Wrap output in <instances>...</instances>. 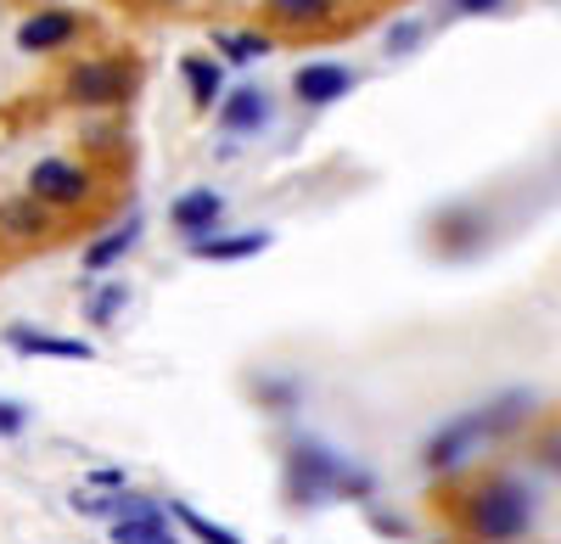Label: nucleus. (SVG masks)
Returning <instances> with one entry per match:
<instances>
[{
	"label": "nucleus",
	"instance_id": "13",
	"mask_svg": "<svg viewBox=\"0 0 561 544\" xmlns=\"http://www.w3.org/2000/svg\"><path fill=\"white\" fill-rule=\"evenodd\" d=\"M180 79H185V90H192V107L197 113H214L219 107V96H225V62L214 51H185L180 57Z\"/></svg>",
	"mask_w": 561,
	"mask_h": 544
},
{
	"label": "nucleus",
	"instance_id": "17",
	"mask_svg": "<svg viewBox=\"0 0 561 544\" xmlns=\"http://www.w3.org/2000/svg\"><path fill=\"white\" fill-rule=\"evenodd\" d=\"M264 18L280 28H325L337 18V0H264Z\"/></svg>",
	"mask_w": 561,
	"mask_h": 544
},
{
	"label": "nucleus",
	"instance_id": "3",
	"mask_svg": "<svg viewBox=\"0 0 561 544\" xmlns=\"http://www.w3.org/2000/svg\"><path fill=\"white\" fill-rule=\"evenodd\" d=\"M129 96H135V62L129 57H79L62 73V102L68 107L107 113V107H124Z\"/></svg>",
	"mask_w": 561,
	"mask_h": 544
},
{
	"label": "nucleus",
	"instance_id": "5",
	"mask_svg": "<svg viewBox=\"0 0 561 544\" xmlns=\"http://www.w3.org/2000/svg\"><path fill=\"white\" fill-rule=\"evenodd\" d=\"M483 443H489V432H483L478 410L449 416V421H438V432H427V443H421V466H427L433 477H455Z\"/></svg>",
	"mask_w": 561,
	"mask_h": 544
},
{
	"label": "nucleus",
	"instance_id": "15",
	"mask_svg": "<svg viewBox=\"0 0 561 544\" xmlns=\"http://www.w3.org/2000/svg\"><path fill=\"white\" fill-rule=\"evenodd\" d=\"M0 236H7V242H45V236H51V208H45V202H34L28 192L23 197H7V202H0Z\"/></svg>",
	"mask_w": 561,
	"mask_h": 544
},
{
	"label": "nucleus",
	"instance_id": "9",
	"mask_svg": "<svg viewBox=\"0 0 561 544\" xmlns=\"http://www.w3.org/2000/svg\"><path fill=\"white\" fill-rule=\"evenodd\" d=\"M489 242V213L483 208H444L433 219V247L444 258H472Z\"/></svg>",
	"mask_w": 561,
	"mask_h": 544
},
{
	"label": "nucleus",
	"instance_id": "4",
	"mask_svg": "<svg viewBox=\"0 0 561 544\" xmlns=\"http://www.w3.org/2000/svg\"><path fill=\"white\" fill-rule=\"evenodd\" d=\"M23 192L34 202H45L51 213H79V208H90V197H96V174H90L79 158H39L28 169Z\"/></svg>",
	"mask_w": 561,
	"mask_h": 544
},
{
	"label": "nucleus",
	"instance_id": "22",
	"mask_svg": "<svg viewBox=\"0 0 561 544\" xmlns=\"http://www.w3.org/2000/svg\"><path fill=\"white\" fill-rule=\"evenodd\" d=\"M253 398L264 404V410L287 416V410H298V404H304V382H298V377H259Z\"/></svg>",
	"mask_w": 561,
	"mask_h": 544
},
{
	"label": "nucleus",
	"instance_id": "21",
	"mask_svg": "<svg viewBox=\"0 0 561 544\" xmlns=\"http://www.w3.org/2000/svg\"><path fill=\"white\" fill-rule=\"evenodd\" d=\"M124 303H129V287H124V281H102L96 292L84 298V321L96 326V332H107L118 314H124Z\"/></svg>",
	"mask_w": 561,
	"mask_h": 544
},
{
	"label": "nucleus",
	"instance_id": "20",
	"mask_svg": "<svg viewBox=\"0 0 561 544\" xmlns=\"http://www.w3.org/2000/svg\"><path fill=\"white\" fill-rule=\"evenodd\" d=\"M169 522H180L185 533H192L197 544H242V533H230L219 522H208L197 506H185V500H169Z\"/></svg>",
	"mask_w": 561,
	"mask_h": 544
},
{
	"label": "nucleus",
	"instance_id": "19",
	"mask_svg": "<svg viewBox=\"0 0 561 544\" xmlns=\"http://www.w3.org/2000/svg\"><path fill=\"white\" fill-rule=\"evenodd\" d=\"M107 539H113V544H185V539H174L169 517H135V522H107Z\"/></svg>",
	"mask_w": 561,
	"mask_h": 544
},
{
	"label": "nucleus",
	"instance_id": "8",
	"mask_svg": "<svg viewBox=\"0 0 561 544\" xmlns=\"http://www.w3.org/2000/svg\"><path fill=\"white\" fill-rule=\"evenodd\" d=\"M169 224H174V236L180 242H203L214 231H225V197L214 186H192V192H180L169 202Z\"/></svg>",
	"mask_w": 561,
	"mask_h": 544
},
{
	"label": "nucleus",
	"instance_id": "16",
	"mask_svg": "<svg viewBox=\"0 0 561 544\" xmlns=\"http://www.w3.org/2000/svg\"><path fill=\"white\" fill-rule=\"evenodd\" d=\"M275 51V39L259 34V28H214V57L225 68H248V62H264Z\"/></svg>",
	"mask_w": 561,
	"mask_h": 544
},
{
	"label": "nucleus",
	"instance_id": "25",
	"mask_svg": "<svg viewBox=\"0 0 561 544\" xmlns=\"http://www.w3.org/2000/svg\"><path fill=\"white\" fill-rule=\"evenodd\" d=\"M365 517H370V528H377V533H388V539H410V522H404V517H388L377 500L365 506Z\"/></svg>",
	"mask_w": 561,
	"mask_h": 544
},
{
	"label": "nucleus",
	"instance_id": "23",
	"mask_svg": "<svg viewBox=\"0 0 561 544\" xmlns=\"http://www.w3.org/2000/svg\"><path fill=\"white\" fill-rule=\"evenodd\" d=\"M421 39H427V23H415V18L393 23V28H388V57H410Z\"/></svg>",
	"mask_w": 561,
	"mask_h": 544
},
{
	"label": "nucleus",
	"instance_id": "26",
	"mask_svg": "<svg viewBox=\"0 0 561 544\" xmlns=\"http://www.w3.org/2000/svg\"><path fill=\"white\" fill-rule=\"evenodd\" d=\"M534 461H539L545 472H556V477H561V427L539 438V449H534Z\"/></svg>",
	"mask_w": 561,
	"mask_h": 544
},
{
	"label": "nucleus",
	"instance_id": "27",
	"mask_svg": "<svg viewBox=\"0 0 561 544\" xmlns=\"http://www.w3.org/2000/svg\"><path fill=\"white\" fill-rule=\"evenodd\" d=\"M84 483L96 488V494H118V488H129V472H118V466H96Z\"/></svg>",
	"mask_w": 561,
	"mask_h": 544
},
{
	"label": "nucleus",
	"instance_id": "11",
	"mask_svg": "<svg viewBox=\"0 0 561 544\" xmlns=\"http://www.w3.org/2000/svg\"><path fill=\"white\" fill-rule=\"evenodd\" d=\"M534 410H539V398H534L528 387H505V393H494V398H483V404H478L489 443H500V438H511V432H523Z\"/></svg>",
	"mask_w": 561,
	"mask_h": 544
},
{
	"label": "nucleus",
	"instance_id": "7",
	"mask_svg": "<svg viewBox=\"0 0 561 544\" xmlns=\"http://www.w3.org/2000/svg\"><path fill=\"white\" fill-rule=\"evenodd\" d=\"M354 84H359V73H354L348 62H304V68L293 73V102L320 113V107H337Z\"/></svg>",
	"mask_w": 561,
	"mask_h": 544
},
{
	"label": "nucleus",
	"instance_id": "1",
	"mask_svg": "<svg viewBox=\"0 0 561 544\" xmlns=\"http://www.w3.org/2000/svg\"><path fill=\"white\" fill-rule=\"evenodd\" d=\"M280 494H287L293 511H320V506H370L377 500V472L337 455L325 438L314 432H293L287 455H280Z\"/></svg>",
	"mask_w": 561,
	"mask_h": 544
},
{
	"label": "nucleus",
	"instance_id": "24",
	"mask_svg": "<svg viewBox=\"0 0 561 544\" xmlns=\"http://www.w3.org/2000/svg\"><path fill=\"white\" fill-rule=\"evenodd\" d=\"M23 427H28V410L18 398H0V438H23Z\"/></svg>",
	"mask_w": 561,
	"mask_h": 544
},
{
	"label": "nucleus",
	"instance_id": "18",
	"mask_svg": "<svg viewBox=\"0 0 561 544\" xmlns=\"http://www.w3.org/2000/svg\"><path fill=\"white\" fill-rule=\"evenodd\" d=\"M135 236H140V219H124L118 231H107V236H96V242H90L79 264L90 269V276H102V269H113V264H118V258L135 247Z\"/></svg>",
	"mask_w": 561,
	"mask_h": 544
},
{
	"label": "nucleus",
	"instance_id": "10",
	"mask_svg": "<svg viewBox=\"0 0 561 544\" xmlns=\"http://www.w3.org/2000/svg\"><path fill=\"white\" fill-rule=\"evenodd\" d=\"M214 118H219L225 135H259L275 118V102H270V90H259V84H237V90H225V96H219Z\"/></svg>",
	"mask_w": 561,
	"mask_h": 544
},
{
	"label": "nucleus",
	"instance_id": "6",
	"mask_svg": "<svg viewBox=\"0 0 561 544\" xmlns=\"http://www.w3.org/2000/svg\"><path fill=\"white\" fill-rule=\"evenodd\" d=\"M84 28H90V23H84V12H73V7H39V12H28V18L18 23V51H23V57H57V51H68Z\"/></svg>",
	"mask_w": 561,
	"mask_h": 544
},
{
	"label": "nucleus",
	"instance_id": "28",
	"mask_svg": "<svg viewBox=\"0 0 561 544\" xmlns=\"http://www.w3.org/2000/svg\"><path fill=\"white\" fill-rule=\"evenodd\" d=\"M444 7H449L455 18H489V12L505 7V0H444Z\"/></svg>",
	"mask_w": 561,
	"mask_h": 544
},
{
	"label": "nucleus",
	"instance_id": "12",
	"mask_svg": "<svg viewBox=\"0 0 561 544\" xmlns=\"http://www.w3.org/2000/svg\"><path fill=\"white\" fill-rule=\"evenodd\" d=\"M7 348L23 354V359H96L84 337H57V332H39V326H7Z\"/></svg>",
	"mask_w": 561,
	"mask_h": 544
},
{
	"label": "nucleus",
	"instance_id": "14",
	"mask_svg": "<svg viewBox=\"0 0 561 544\" xmlns=\"http://www.w3.org/2000/svg\"><path fill=\"white\" fill-rule=\"evenodd\" d=\"M264 247H270V231H214L203 242H185V253L203 264H242V258H259Z\"/></svg>",
	"mask_w": 561,
	"mask_h": 544
},
{
	"label": "nucleus",
	"instance_id": "2",
	"mask_svg": "<svg viewBox=\"0 0 561 544\" xmlns=\"http://www.w3.org/2000/svg\"><path fill=\"white\" fill-rule=\"evenodd\" d=\"M455 522L472 544H517L539 522V500L517 472H489L455 500Z\"/></svg>",
	"mask_w": 561,
	"mask_h": 544
}]
</instances>
